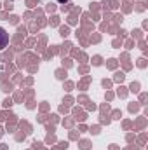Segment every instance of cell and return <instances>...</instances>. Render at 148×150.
Listing matches in <instances>:
<instances>
[{"instance_id": "7a4b0ae2", "label": "cell", "mask_w": 148, "mask_h": 150, "mask_svg": "<svg viewBox=\"0 0 148 150\" xmlns=\"http://www.w3.org/2000/svg\"><path fill=\"white\" fill-rule=\"evenodd\" d=\"M70 0H58V4H68Z\"/></svg>"}, {"instance_id": "6da1fadb", "label": "cell", "mask_w": 148, "mask_h": 150, "mask_svg": "<svg viewBox=\"0 0 148 150\" xmlns=\"http://www.w3.org/2000/svg\"><path fill=\"white\" fill-rule=\"evenodd\" d=\"M7 45H9V33L5 28L0 26V51H4Z\"/></svg>"}]
</instances>
